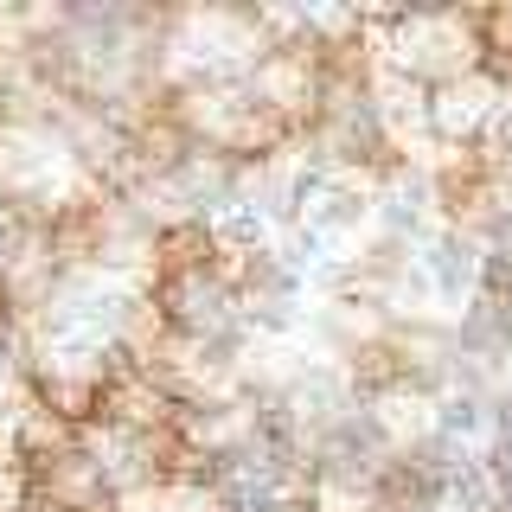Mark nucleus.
<instances>
[{
	"label": "nucleus",
	"instance_id": "nucleus-1",
	"mask_svg": "<svg viewBox=\"0 0 512 512\" xmlns=\"http://www.w3.org/2000/svg\"><path fill=\"white\" fill-rule=\"evenodd\" d=\"M506 96L500 77H487L474 64V71L448 77V84L429 90V141H442V148H480V135H487V116L493 103Z\"/></svg>",
	"mask_w": 512,
	"mask_h": 512
},
{
	"label": "nucleus",
	"instance_id": "nucleus-2",
	"mask_svg": "<svg viewBox=\"0 0 512 512\" xmlns=\"http://www.w3.org/2000/svg\"><path fill=\"white\" fill-rule=\"evenodd\" d=\"M416 269L429 276V301L468 308L474 288H480V237L468 224H436V231L416 244Z\"/></svg>",
	"mask_w": 512,
	"mask_h": 512
},
{
	"label": "nucleus",
	"instance_id": "nucleus-3",
	"mask_svg": "<svg viewBox=\"0 0 512 512\" xmlns=\"http://www.w3.org/2000/svg\"><path fill=\"white\" fill-rule=\"evenodd\" d=\"M301 224H314L320 237H333V244L346 250V237H359L365 224H372V180H359V173H333L327 192L308 205Z\"/></svg>",
	"mask_w": 512,
	"mask_h": 512
},
{
	"label": "nucleus",
	"instance_id": "nucleus-4",
	"mask_svg": "<svg viewBox=\"0 0 512 512\" xmlns=\"http://www.w3.org/2000/svg\"><path fill=\"white\" fill-rule=\"evenodd\" d=\"M423 429H436L442 442H461V448L487 442V391H461V384H448L436 404H429Z\"/></svg>",
	"mask_w": 512,
	"mask_h": 512
}]
</instances>
